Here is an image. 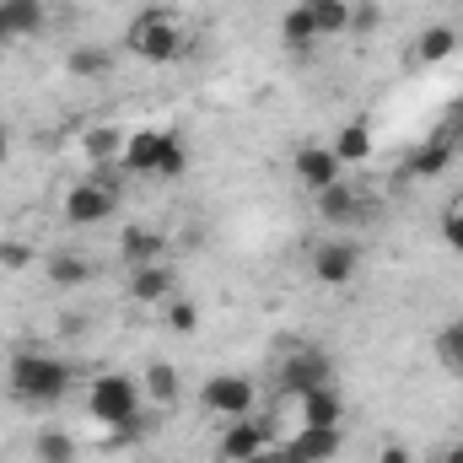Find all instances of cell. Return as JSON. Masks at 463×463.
I'll use <instances>...</instances> for the list:
<instances>
[{
  "label": "cell",
  "instance_id": "1",
  "mask_svg": "<svg viewBox=\"0 0 463 463\" xmlns=\"http://www.w3.org/2000/svg\"><path fill=\"white\" fill-rule=\"evenodd\" d=\"M5 383H11V399H22L33 410H49L71 393L76 366L65 355H49V350H16L11 366H5Z\"/></svg>",
  "mask_w": 463,
  "mask_h": 463
},
{
  "label": "cell",
  "instance_id": "2",
  "mask_svg": "<svg viewBox=\"0 0 463 463\" xmlns=\"http://www.w3.org/2000/svg\"><path fill=\"white\" fill-rule=\"evenodd\" d=\"M124 49H129L135 60H146V65H173V60L189 49V38H184L178 16H173L167 5H140V11L129 16Z\"/></svg>",
  "mask_w": 463,
  "mask_h": 463
},
{
  "label": "cell",
  "instance_id": "3",
  "mask_svg": "<svg viewBox=\"0 0 463 463\" xmlns=\"http://www.w3.org/2000/svg\"><path fill=\"white\" fill-rule=\"evenodd\" d=\"M118 162L140 178H184L189 173V146L173 129H129Z\"/></svg>",
  "mask_w": 463,
  "mask_h": 463
},
{
  "label": "cell",
  "instance_id": "4",
  "mask_svg": "<svg viewBox=\"0 0 463 463\" xmlns=\"http://www.w3.org/2000/svg\"><path fill=\"white\" fill-rule=\"evenodd\" d=\"M140 404H146V393H140V383L124 377V372H103V377L87 388V410H92V420L109 426V431H129V426L140 420Z\"/></svg>",
  "mask_w": 463,
  "mask_h": 463
},
{
  "label": "cell",
  "instance_id": "5",
  "mask_svg": "<svg viewBox=\"0 0 463 463\" xmlns=\"http://www.w3.org/2000/svg\"><path fill=\"white\" fill-rule=\"evenodd\" d=\"M253 399H259V388H253V377H242V372H216V377H205V388H200V410L216 415V420H242V415L253 410Z\"/></svg>",
  "mask_w": 463,
  "mask_h": 463
},
{
  "label": "cell",
  "instance_id": "6",
  "mask_svg": "<svg viewBox=\"0 0 463 463\" xmlns=\"http://www.w3.org/2000/svg\"><path fill=\"white\" fill-rule=\"evenodd\" d=\"M114 211H118V194H114V184H109L103 173L65 189V222H71V227H103Z\"/></svg>",
  "mask_w": 463,
  "mask_h": 463
},
{
  "label": "cell",
  "instance_id": "7",
  "mask_svg": "<svg viewBox=\"0 0 463 463\" xmlns=\"http://www.w3.org/2000/svg\"><path fill=\"white\" fill-rule=\"evenodd\" d=\"M361 275V242L355 237H318L313 242V280L318 286H350Z\"/></svg>",
  "mask_w": 463,
  "mask_h": 463
},
{
  "label": "cell",
  "instance_id": "8",
  "mask_svg": "<svg viewBox=\"0 0 463 463\" xmlns=\"http://www.w3.org/2000/svg\"><path fill=\"white\" fill-rule=\"evenodd\" d=\"M291 173H297V184H302L307 194H324L329 184H340V173H345V162L335 156V146H318V140H302V146L291 151Z\"/></svg>",
  "mask_w": 463,
  "mask_h": 463
},
{
  "label": "cell",
  "instance_id": "9",
  "mask_svg": "<svg viewBox=\"0 0 463 463\" xmlns=\"http://www.w3.org/2000/svg\"><path fill=\"white\" fill-rule=\"evenodd\" d=\"M313 200H318V216H324L329 227H361V222H372V216H377V205H372L361 189H350L345 178H340V184H329V189H324V194H313Z\"/></svg>",
  "mask_w": 463,
  "mask_h": 463
},
{
  "label": "cell",
  "instance_id": "10",
  "mask_svg": "<svg viewBox=\"0 0 463 463\" xmlns=\"http://www.w3.org/2000/svg\"><path fill=\"white\" fill-rule=\"evenodd\" d=\"M324 383H335L324 350H291V355L280 361V388H286L291 399H302L307 388H324Z\"/></svg>",
  "mask_w": 463,
  "mask_h": 463
},
{
  "label": "cell",
  "instance_id": "11",
  "mask_svg": "<svg viewBox=\"0 0 463 463\" xmlns=\"http://www.w3.org/2000/svg\"><path fill=\"white\" fill-rule=\"evenodd\" d=\"M269 448V431L259 426V420H227V431H222V442H216V458L222 463H248L253 453H264Z\"/></svg>",
  "mask_w": 463,
  "mask_h": 463
},
{
  "label": "cell",
  "instance_id": "12",
  "mask_svg": "<svg viewBox=\"0 0 463 463\" xmlns=\"http://www.w3.org/2000/svg\"><path fill=\"white\" fill-rule=\"evenodd\" d=\"M286 458L291 463H335L340 458V426H302L286 442Z\"/></svg>",
  "mask_w": 463,
  "mask_h": 463
},
{
  "label": "cell",
  "instance_id": "13",
  "mask_svg": "<svg viewBox=\"0 0 463 463\" xmlns=\"http://www.w3.org/2000/svg\"><path fill=\"white\" fill-rule=\"evenodd\" d=\"M167 297H173V269H167V264H135V269H129V302L156 307V302H167Z\"/></svg>",
  "mask_w": 463,
  "mask_h": 463
},
{
  "label": "cell",
  "instance_id": "14",
  "mask_svg": "<svg viewBox=\"0 0 463 463\" xmlns=\"http://www.w3.org/2000/svg\"><path fill=\"white\" fill-rule=\"evenodd\" d=\"M162 248H167V237L156 227H124L118 232V253H124L129 269L135 264H162Z\"/></svg>",
  "mask_w": 463,
  "mask_h": 463
},
{
  "label": "cell",
  "instance_id": "15",
  "mask_svg": "<svg viewBox=\"0 0 463 463\" xmlns=\"http://www.w3.org/2000/svg\"><path fill=\"white\" fill-rule=\"evenodd\" d=\"M453 156H458V140H453V135H431V140L415 151L410 173H415V178H442V173L453 167Z\"/></svg>",
  "mask_w": 463,
  "mask_h": 463
},
{
  "label": "cell",
  "instance_id": "16",
  "mask_svg": "<svg viewBox=\"0 0 463 463\" xmlns=\"http://www.w3.org/2000/svg\"><path fill=\"white\" fill-rule=\"evenodd\" d=\"M302 426H340V393H335V383H324V388H307L302 399Z\"/></svg>",
  "mask_w": 463,
  "mask_h": 463
},
{
  "label": "cell",
  "instance_id": "17",
  "mask_svg": "<svg viewBox=\"0 0 463 463\" xmlns=\"http://www.w3.org/2000/svg\"><path fill=\"white\" fill-rule=\"evenodd\" d=\"M458 27H448V22H437V27H426L420 38H415V60L420 65H442V60H453L458 54Z\"/></svg>",
  "mask_w": 463,
  "mask_h": 463
},
{
  "label": "cell",
  "instance_id": "18",
  "mask_svg": "<svg viewBox=\"0 0 463 463\" xmlns=\"http://www.w3.org/2000/svg\"><path fill=\"white\" fill-rule=\"evenodd\" d=\"M81 151H87L92 167H109V162L124 156V129H114V124H92V129L81 135Z\"/></svg>",
  "mask_w": 463,
  "mask_h": 463
},
{
  "label": "cell",
  "instance_id": "19",
  "mask_svg": "<svg viewBox=\"0 0 463 463\" xmlns=\"http://www.w3.org/2000/svg\"><path fill=\"white\" fill-rule=\"evenodd\" d=\"M65 71H71L76 81H103V76L114 71V54H109V49H98V43H81V49H71Z\"/></svg>",
  "mask_w": 463,
  "mask_h": 463
},
{
  "label": "cell",
  "instance_id": "20",
  "mask_svg": "<svg viewBox=\"0 0 463 463\" xmlns=\"http://www.w3.org/2000/svg\"><path fill=\"white\" fill-rule=\"evenodd\" d=\"M280 38H286V49H297V54H307V49L318 43V27H313V16H307V5H302V0L280 16Z\"/></svg>",
  "mask_w": 463,
  "mask_h": 463
},
{
  "label": "cell",
  "instance_id": "21",
  "mask_svg": "<svg viewBox=\"0 0 463 463\" xmlns=\"http://www.w3.org/2000/svg\"><path fill=\"white\" fill-rule=\"evenodd\" d=\"M43 269H49V280H54V286H65V291L92 280V259H87V253H49V264H43Z\"/></svg>",
  "mask_w": 463,
  "mask_h": 463
},
{
  "label": "cell",
  "instance_id": "22",
  "mask_svg": "<svg viewBox=\"0 0 463 463\" xmlns=\"http://www.w3.org/2000/svg\"><path fill=\"white\" fill-rule=\"evenodd\" d=\"M140 393H146V404H173V399H178V372H173L167 361H146Z\"/></svg>",
  "mask_w": 463,
  "mask_h": 463
},
{
  "label": "cell",
  "instance_id": "23",
  "mask_svg": "<svg viewBox=\"0 0 463 463\" xmlns=\"http://www.w3.org/2000/svg\"><path fill=\"white\" fill-rule=\"evenodd\" d=\"M329 146H335V156H340L345 167H350V162H366V156H372V124L350 118V124L335 135V140H329Z\"/></svg>",
  "mask_w": 463,
  "mask_h": 463
},
{
  "label": "cell",
  "instance_id": "24",
  "mask_svg": "<svg viewBox=\"0 0 463 463\" xmlns=\"http://www.w3.org/2000/svg\"><path fill=\"white\" fill-rule=\"evenodd\" d=\"M0 16L11 27V38H27L43 27V0H0Z\"/></svg>",
  "mask_w": 463,
  "mask_h": 463
},
{
  "label": "cell",
  "instance_id": "25",
  "mask_svg": "<svg viewBox=\"0 0 463 463\" xmlns=\"http://www.w3.org/2000/svg\"><path fill=\"white\" fill-rule=\"evenodd\" d=\"M302 5H307V16H313L318 38L345 33V27H350V0H302Z\"/></svg>",
  "mask_w": 463,
  "mask_h": 463
},
{
  "label": "cell",
  "instance_id": "26",
  "mask_svg": "<svg viewBox=\"0 0 463 463\" xmlns=\"http://www.w3.org/2000/svg\"><path fill=\"white\" fill-rule=\"evenodd\" d=\"M33 453H38V463H76V437L60 431V426H43L38 442H33Z\"/></svg>",
  "mask_w": 463,
  "mask_h": 463
},
{
  "label": "cell",
  "instance_id": "27",
  "mask_svg": "<svg viewBox=\"0 0 463 463\" xmlns=\"http://www.w3.org/2000/svg\"><path fill=\"white\" fill-rule=\"evenodd\" d=\"M437 361L463 377V318H453L448 329H437Z\"/></svg>",
  "mask_w": 463,
  "mask_h": 463
},
{
  "label": "cell",
  "instance_id": "28",
  "mask_svg": "<svg viewBox=\"0 0 463 463\" xmlns=\"http://www.w3.org/2000/svg\"><path fill=\"white\" fill-rule=\"evenodd\" d=\"M167 329H173V335H194V329H200V302L173 297V302H167Z\"/></svg>",
  "mask_w": 463,
  "mask_h": 463
},
{
  "label": "cell",
  "instance_id": "29",
  "mask_svg": "<svg viewBox=\"0 0 463 463\" xmlns=\"http://www.w3.org/2000/svg\"><path fill=\"white\" fill-rule=\"evenodd\" d=\"M27 264H33V248H27V242L0 237V269H5V275H16V269H27Z\"/></svg>",
  "mask_w": 463,
  "mask_h": 463
},
{
  "label": "cell",
  "instance_id": "30",
  "mask_svg": "<svg viewBox=\"0 0 463 463\" xmlns=\"http://www.w3.org/2000/svg\"><path fill=\"white\" fill-rule=\"evenodd\" d=\"M442 242H448L453 253H463V205H453V211L442 216Z\"/></svg>",
  "mask_w": 463,
  "mask_h": 463
},
{
  "label": "cell",
  "instance_id": "31",
  "mask_svg": "<svg viewBox=\"0 0 463 463\" xmlns=\"http://www.w3.org/2000/svg\"><path fill=\"white\" fill-rule=\"evenodd\" d=\"M377 463H415V453H410V448H399V442H388V448H383V458Z\"/></svg>",
  "mask_w": 463,
  "mask_h": 463
},
{
  "label": "cell",
  "instance_id": "32",
  "mask_svg": "<svg viewBox=\"0 0 463 463\" xmlns=\"http://www.w3.org/2000/svg\"><path fill=\"white\" fill-rule=\"evenodd\" d=\"M248 463H291V458H286V448H264V453H253Z\"/></svg>",
  "mask_w": 463,
  "mask_h": 463
},
{
  "label": "cell",
  "instance_id": "33",
  "mask_svg": "<svg viewBox=\"0 0 463 463\" xmlns=\"http://www.w3.org/2000/svg\"><path fill=\"white\" fill-rule=\"evenodd\" d=\"M11 162V135H5V124H0V167Z\"/></svg>",
  "mask_w": 463,
  "mask_h": 463
},
{
  "label": "cell",
  "instance_id": "34",
  "mask_svg": "<svg viewBox=\"0 0 463 463\" xmlns=\"http://www.w3.org/2000/svg\"><path fill=\"white\" fill-rule=\"evenodd\" d=\"M442 463H463V442H453V448H442Z\"/></svg>",
  "mask_w": 463,
  "mask_h": 463
},
{
  "label": "cell",
  "instance_id": "35",
  "mask_svg": "<svg viewBox=\"0 0 463 463\" xmlns=\"http://www.w3.org/2000/svg\"><path fill=\"white\" fill-rule=\"evenodd\" d=\"M0 43H11V27H5V16H0Z\"/></svg>",
  "mask_w": 463,
  "mask_h": 463
}]
</instances>
